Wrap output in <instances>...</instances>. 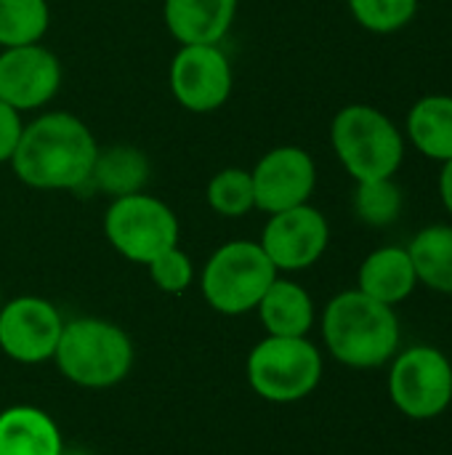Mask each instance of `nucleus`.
I'll return each instance as SVG.
<instances>
[{
    "instance_id": "f257e3e1",
    "label": "nucleus",
    "mask_w": 452,
    "mask_h": 455,
    "mask_svg": "<svg viewBox=\"0 0 452 455\" xmlns=\"http://www.w3.org/2000/svg\"><path fill=\"white\" fill-rule=\"evenodd\" d=\"M99 144L91 128L69 112H45L19 139L13 173L32 189H83L91 179Z\"/></svg>"
},
{
    "instance_id": "f03ea898",
    "label": "nucleus",
    "mask_w": 452,
    "mask_h": 455,
    "mask_svg": "<svg viewBox=\"0 0 452 455\" xmlns=\"http://www.w3.org/2000/svg\"><path fill=\"white\" fill-rule=\"evenodd\" d=\"M322 339L341 365L373 371L394 360L400 349V320L394 307L354 288L328 301L322 312Z\"/></svg>"
},
{
    "instance_id": "7ed1b4c3",
    "label": "nucleus",
    "mask_w": 452,
    "mask_h": 455,
    "mask_svg": "<svg viewBox=\"0 0 452 455\" xmlns=\"http://www.w3.org/2000/svg\"><path fill=\"white\" fill-rule=\"evenodd\" d=\"M53 363L59 373L83 389H109L125 381L133 368L131 336L101 317L64 323Z\"/></svg>"
},
{
    "instance_id": "20e7f679",
    "label": "nucleus",
    "mask_w": 452,
    "mask_h": 455,
    "mask_svg": "<svg viewBox=\"0 0 452 455\" xmlns=\"http://www.w3.org/2000/svg\"><path fill=\"white\" fill-rule=\"evenodd\" d=\"M333 149L357 181L394 179L405 160V139L400 128L370 104L344 107L330 125Z\"/></svg>"
},
{
    "instance_id": "39448f33",
    "label": "nucleus",
    "mask_w": 452,
    "mask_h": 455,
    "mask_svg": "<svg viewBox=\"0 0 452 455\" xmlns=\"http://www.w3.org/2000/svg\"><path fill=\"white\" fill-rule=\"evenodd\" d=\"M277 277L280 272L258 243L232 240L205 261L200 291L210 309L237 317L253 312Z\"/></svg>"
},
{
    "instance_id": "423d86ee",
    "label": "nucleus",
    "mask_w": 452,
    "mask_h": 455,
    "mask_svg": "<svg viewBox=\"0 0 452 455\" xmlns=\"http://www.w3.org/2000/svg\"><path fill=\"white\" fill-rule=\"evenodd\" d=\"M245 373L261 400L274 405L301 403L322 381V352L309 336H266L250 349Z\"/></svg>"
},
{
    "instance_id": "0eeeda50",
    "label": "nucleus",
    "mask_w": 452,
    "mask_h": 455,
    "mask_svg": "<svg viewBox=\"0 0 452 455\" xmlns=\"http://www.w3.org/2000/svg\"><path fill=\"white\" fill-rule=\"evenodd\" d=\"M109 245L133 264H149L178 245V219L168 203L147 192L115 197L104 213Z\"/></svg>"
},
{
    "instance_id": "6e6552de",
    "label": "nucleus",
    "mask_w": 452,
    "mask_h": 455,
    "mask_svg": "<svg viewBox=\"0 0 452 455\" xmlns=\"http://www.w3.org/2000/svg\"><path fill=\"white\" fill-rule=\"evenodd\" d=\"M389 397L413 421H432L452 405L450 357L429 344L394 355L389 368Z\"/></svg>"
},
{
    "instance_id": "1a4fd4ad",
    "label": "nucleus",
    "mask_w": 452,
    "mask_h": 455,
    "mask_svg": "<svg viewBox=\"0 0 452 455\" xmlns=\"http://www.w3.org/2000/svg\"><path fill=\"white\" fill-rule=\"evenodd\" d=\"M64 331L61 312L40 296H16L0 307V349L21 365L53 360Z\"/></svg>"
},
{
    "instance_id": "9d476101",
    "label": "nucleus",
    "mask_w": 452,
    "mask_h": 455,
    "mask_svg": "<svg viewBox=\"0 0 452 455\" xmlns=\"http://www.w3.org/2000/svg\"><path fill=\"white\" fill-rule=\"evenodd\" d=\"M232 85V64L218 45H181L170 61L173 99L189 112H216L226 104Z\"/></svg>"
},
{
    "instance_id": "9b49d317",
    "label": "nucleus",
    "mask_w": 452,
    "mask_h": 455,
    "mask_svg": "<svg viewBox=\"0 0 452 455\" xmlns=\"http://www.w3.org/2000/svg\"><path fill=\"white\" fill-rule=\"evenodd\" d=\"M330 243L328 219L309 203L272 213L258 245L277 272H301L314 267Z\"/></svg>"
},
{
    "instance_id": "f8f14e48",
    "label": "nucleus",
    "mask_w": 452,
    "mask_h": 455,
    "mask_svg": "<svg viewBox=\"0 0 452 455\" xmlns=\"http://www.w3.org/2000/svg\"><path fill=\"white\" fill-rule=\"evenodd\" d=\"M256 208L282 213L309 203L317 187V165L301 147H274L250 171Z\"/></svg>"
},
{
    "instance_id": "ddd939ff",
    "label": "nucleus",
    "mask_w": 452,
    "mask_h": 455,
    "mask_svg": "<svg viewBox=\"0 0 452 455\" xmlns=\"http://www.w3.org/2000/svg\"><path fill=\"white\" fill-rule=\"evenodd\" d=\"M61 85V64L40 43L3 48L0 53V99L19 112L45 107Z\"/></svg>"
},
{
    "instance_id": "4468645a",
    "label": "nucleus",
    "mask_w": 452,
    "mask_h": 455,
    "mask_svg": "<svg viewBox=\"0 0 452 455\" xmlns=\"http://www.w3.org/2000/svg\"><path fill=\"white\" fill-rule=\"evenodd\" d=\"M163 16L181 45H218L237 16V0H165Z\"/></svg>"
},
{
    "instance_id": "2eb2a0df",
    "label": "nucleus",
    "mask_w": 452,
    "mask_h": 455,
    "mask_svg": "<svg viewBox=\"0 0 452 455\" xmlns=\"http://www.w3.org/2000/svg\"><path fill=\"white\" fill-rule=\"evenodd\" d=\"M416 285V267L410 261L408 248L400 245L376 248L373 253H368L357 272V291L386 307H397L405 299H410Z\"/></svg>"
},
{
    "instance_id": "dca6fc26",
    "label": "nucleus",
    "mask_w": 452,
    "mask_h": 455,
    "mask_svg": "<svg viewBox=\"0 0 452 455\" xmlns=\"http://www.w3.org/2000/svg\"><path fill=\"white\" fill-rule=\"evenodd\" d=\"M64 437L56 421L35 405L0 411V455H61Z\"/></svg>"
},
{
    "instance_id": "f3484780",
    "label": "nucleus",
    "mask_w": 452,
    "mask_h": 455,
    "mask_svg": "<svg viewBox=\"0 0 452 455\" xmlns=\"http://www.w3.org/2000/svg\"><path fill=\"white\" fill-rule=\"evenodd\" d=\"M256 309H258L266 336L301 339V336H309L314 325V301L309 291L285 277H277L269 285V291L264 293Z\"/></svg>"
},
{
    "instance_id": "a211bd4d",
    "label": "nucleus",
    "mask_w": 452,
    "mask_h": 455,
    "mask_svg": "<svg viewBox=\"0 0 452 455\" xmlns=\"http://www.w3.org/2000/svg\"><path fill=\"white\" fill-rule=\"evenodd\" d=\"M149 176H152V165L141 149L112 147L107 152L99 149L91 179L85 187H93V189H99L115 200V197H125L133 192H144Z\"/></svg>"
},
{
    "instance_id": "6ab92c4d",
    "label": "nucleus",
    "mask_w": 452,
    "mask_h": 455,
    "mask_svg": "<svg viewBox=\"0 0 452 455\" xmlns=\"http://www.w3.org/2000/svg\"><path fill=\"white\" fill-rule=\"evenodd\" d=\"M408 136L429 160H452V96L418 99L408 112Z\"/></svg>"
},
{
    "instance_id": "aec40b11",
    "label": "nucleus",
    "mask_w": 452,
    "mask_h": 455,
    "mask_svg": "<svg viewBox=\"0 0 452 455\" xmlns=\"http://www.w3.org/2000/svg\"><path fill=\"white\" fill-rule=\"evenodd\" d=\"M418 283L434 293L452 296V227H424L408 245Z\"/></svg>"
},
{
    "instance_id": "412c9836",
    "label": "nucleus",
    "mask_w": 452,
    "mask_h": 455,
    "mask_svg": "<svg viewBox=\"0 0 452 455\" xmlns=\"http://www.w3.org/2000/svg\"><path fill=\"white\" fill-rule=\"evenodd\" d=\"M51 24L48 0H0V45L19 48L40 43Z\"/></svg>"
},
{
    "instance_id": "4be33fe9",
    "label": "nucleus",
    "mask_w": 452,
    "mask_h": 455,
    "mask_svg": "<svg viewBox=\"0 0 452 455\" xmlns=\"http://www.w3.org/2000/svg\"><path fill=\"white\" fill-rule=\"evenodd\" d=\"M205 200H208L210 211H216L224 219H240V216L250 213L256 208L250 171H242V168L218 171L208 181Z\"/></svg>"
},
{
    "instance_id": "5701e85b",
    "label": "nucleus",
    "mask_w": 452,
    "mask_h": 455,
    "mask_svg": "<svg viewBox=\"0 0 452 455\" xmlns=\"http://www.w3.org/2000/svg\"><path fill=\"white\" fill-rule=\"evenodd\" d=\"M354 213L368 227H389L402 213V189L394 179L357 181Z\"/></svg>"
},
{
    "instance_id": "b1692460",
    "label": "nucleus",
    "mask_w": 452,
    "mask_h": 455,
    "mask_svg": "<svg viewBox=\"0 0 452 455\" xmlns=\"http://www.w3.org/2000/svg\"><path fill=\"white\" fill-rule=\"evenodd\" d=\"M349 8L365 29L389 35L413 21L418 13V0H349Z\"/></svg>"
},
{
    "instance_id": "393cba45",
    "label": "nucleus",
    "mask_w": 452,
    "mask_h": 455,
    "mask_svg": "<svg viewBox=\"0 0 452 455\" xmlns=\"http://www.w3.org/2000/svg\"><path fill=\"white\" fill-rule=\"evenodd\" d=\"M149 277L152 283L163 291V293H184L192 280H194V267H192V259L176 245V248H168L165 253H160L157 259H152L149 264Z\"/></svg>"
},
{
    "instance_id": "a878e982",
    "label": "nucleus",
    "mask_w": 452,
    "mask_h": 455,
    "mask_svg": "<svg viewBox=\"0 0 452 455\" xmlns=\"http://www.w3.org/2000/svg\"><path fill=\"white\" fill-rule=\"evenodd\" d=\"M21 133H24L21 112L0 99V163H11Z\"/></svg>"
},
{
    "instance_id": "bb28decb",
    "label": "nucleus",
    "mask_w": 452,
    "mask_h": 455,
    "mask_svg": "<svg viewBox=\"0 0 452 455\" xmlns=\"http://www.w3.org/2000/svg\"><path fill=\"white\" fill-rule=\"evenodd\" d=\"M442 165H445V168H442V173H440V197H442L448 213L452 216V160L442 163Z\"/></svg>"
},
{
    "instance_id": "cd10ccee",
    "label": "nucleus",
    "mask_w": 452,
    "mask_h": 455,
    "mask_svg": "<svg viewBox=\"0 0 452 455\" xmlns=\"http://www.w3.org/2000/svg\"><path fill=\"white\" fill-rule=\"evenodd\" d=\"M61 455H91V453H88V451H80V448H67V445H64Z\"/></svg>"
},
{
    "instance_id": "c85d7f7f",
    "label": "nucleus",
    "mask_w": 452,
    "mask_h": 455,
    "mask_svg": "<svg viewBox=\"0 0 452 455\" xmlns=\"http://www.w3.org/2000/svg\"><path fill=\"white\" fill-rule=\"evenodd\" d=\"M450 373H452V360H450Z\"/></svg>"
},
{
    "instance_id": "c756f323",
    "label": "nucleus",
    "mask_w": 452,
    "mask_h": 455,
    "mask_svg": "<svg viewBox=\"0 0 452 455\" xmlns=\"http://www.w3.org/2000/svg\"><path fill=\"white\" fill-rule=\"evenodd\" d=\"M0 307H3V301H0Z\"/></svg>"
}]
</instances>
